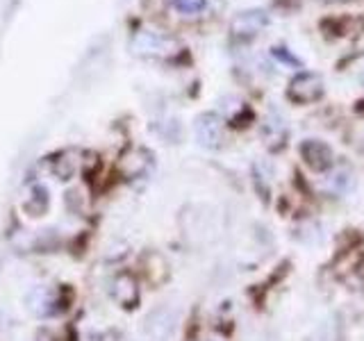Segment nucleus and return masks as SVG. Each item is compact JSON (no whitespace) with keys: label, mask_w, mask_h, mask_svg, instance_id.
Masks as SVG:
<instances>
[{"label":"nucleus","mask_w":364,"mask_h":341,"mask_svg":"<svg viewBox=\"0 0 364 341\" xmlns=\"http://www.w3.org/2000/svg\"><path fill=\"white\" fill-rule=\"evenodd\" d=\"M287 96L299 102V105H307V102H314L323 96V80L316 73H299L291 82Z\"/></svg>","instance_id":"1"},{"label":"nucleus","mask_w":364,"mask_h":341,"mask_svg":"<svg viewBox=\"0 0 364 341\" xmlns=\"http://www.w3.org/2000/svg\"><path fill=\"white\" fill-rule=\"evenodd\" d=\"M178 48V43L166 37L162 32H153V30H141L134 34L132 39V50L136 55H168Z\"/></svg>","instance_id":"2"},{"label":"nucleus","mask_w":364,"mask_h":341,"mask_svg":"<svg viewBox=\"0 0 364 341\" xmlns=\"http://www.w3.org/2000/svg\"><path fill=\"white\" fill-rule=\"evenodd\" d=\"M151 162H153L151 153L144 151V148L132 146V148H128V151L121 155V159H119V170L128 180H134V178H141L146 170L151 168Z\"/></svg>","instance_id":"3"},{"label":"nucleus","mask_w":364,"mask_h":341,"mask_svg":"<svg viewBox=\"0 0 364 341\" xmlns=\"http://www.w3.org/2000/svg\"><path fill=\"white\" fill-rule=\"evenodd\" d=\"M193 132H196V139L205 148H216L223 139V125L221 119L214 117V114H203L193 123Z\"/></svg>","instance_id":"4"},{"label":"nucleus","mask_w":364,"mask_h":341,"mask_svg":"<svg viewBox=\"0 0 364 341\" xmlns=\"http://www.w3.org/2000/svg\"><path fill=\"white\" fill-rule=\"evenodd\" d=\"M301 153L305 157V162L310 168L314 170H326L333 166V151H330V146L318 141V139H310L301 146Z\"/></svg>","instance_id":"5"},{"label":"nucleus","mask_w":364,"mask_h":341,"mask_svg":"<svg viewBox=\"0 0 364 341\" xmlns=\"http://www.w3.org/2000/svg\"><path fill=\"white\" fill-rule=\"evenodd\" d=\"M267 23H269V18L264 11H259V9L242 11V14L232 21V34L235 37H253V34H257Z\"/></svg>","instance_id":"6"},{"label":"nucleus","mask_w":364,"mask_h":341,"mask_svg":"<svg viewBox=\"0 0 364 341\" xmlns=\"http://www.w3.org/2000/svg\"><path fill=\"white\" fill-rule=\"evenodd\" d=\"M176 318L173 314H171L166 307H159V310H155L151 316H148V321H146V328H148V332H151V337L155 341H164L171 337V332H173V328H176Z\"/></svg>","instance_id":"7"},{"label":"nucleus","mask_w":364,"mask_h":341,"mask_svg":"<svg viewBox=\"0 0 364 341\" xmlns=\"http://www.w3.org/2000/svg\"><path fill=\"white\" fill-rule=\"evenodd\" d=\"M80 164H82V153L68 148V151L60 153L53 159V173L60 180H68L71 175H75V170L80 168Z\"/></svg>","instance_id":"8"},{"label":"nucleus","mask_w":364,"mask_h":341,"mask_svg":"<svg viewBox=\"0 0 364 341\" xmlns=\"http://www.w3.org/2000/svg\"><path fill=\"white\" fill-rule=\"evenodd\" d=\"M114 293H117L119 303H123L125 307H132L139 298V289H136V280L130 276V273H123V276L117 278L114 282Z\"/></svg>","instance_id":"9"},{"label":"nucleus","mask_w":364,"mask_h":341,"mask_svg":"<svg viewBox=\"0 0 364 341\" xmlns=\"http://www.w3.org/2000/svg\"><path fill=\"white\" fill-rule=\"evenodd\" d=\"M144 266L148 271V278H151L153 282H164V278H166V264H164V257L162 255L148 253Z\"/></svg>","instance_id":"10"},{"label":"nucleus","mask_w":364,"mask_h":341,"mask_svg":"<svg viewBox=\"0 0 364 341\" xmlns=\"http://www.w3.org/2000/svg\"><path fill=\"white\" fill-rule=\"evenodd\" d=\"M46 207H48V193H46V189L37 187V189L32 191V196H30V200L26 205V210L32 216H41L46 212Z\"/></svg>","instance_id":"11"},{"label":"nucleus","mask_w":364,"mask_h":341,"mask_svg":"<svg viewBox=\"0 0 364 341\" xmlns=\"http://www.w3.org/2000/svg\"><path fill=\"white\" fill-rule=\"evenodd\" d=\"M173 7L185 16L200 14V11L208 7V0H173Z\"/></svg>","instance_id":"12"}]
</instances>
